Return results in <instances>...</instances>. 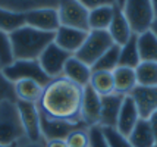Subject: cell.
Listing matches in <instances>:
<instances>
[{
    "mask_svg": "<svg viewBox=\"0 0 157 147\" xmlns=\"http://www.w3.org/2000/svg\"><path fill=\"white\" fill-rule=\"evenodd\" d=\"M84 88L63 77L52 79L44 87L38 110L52 119L81 122V103Z\"/></svg>",
    "mask_w": 157,
    "mask_h": 147,
    "instance_id": "obj_1",
    "label": "cell"
},
{
    "mask_svg": "<svg viewBox=\"0 0 157 147\" xmlns=\"http://www.w3.org/2000/svg\"><path fill=\"white\" fill-rule=\"evenodd\" d=\"M9 37L15 60H38L41 53L55 40L53 33H44L28 25L10 33Z\"/></svg>",
    "mask_w": 157,
    "mask_h": 147,
    "instance_id": "obj_2",
    "label": "cell"
},
{
    "mask_svg": "<svg viewBox=\"0 0 157 147\" xmlns=\"http://www.w3.org/2000/svg\"><path fill=\"white\" fill-rule=\"evenodd\" d=\"M27 141L18 106L13 102L0 103V144H22Z\"/></svg>",
    "mask_w": 157,
    "mask_h": 147,
    "instance_id": "obj_3",
    "label": "cell"
},
{
    "mask_svg": "<svg viewBox=\"0 0 157 147\" xmlns=\"http://www.w3.org/2000/svg\"><path fill=\"white\" fill-rule=\"evenodd\" d=\"M123 15L129 24L134 35H141L151 29L154 15L148 0H129L123 2Z\"/></svg>",
    "mask_w": 157,
    "mask_h": 147,
    "instance_id": "obj_4",
    "label": "cell"
},
{
    "mask_svg": "<svg viewBox=\"0 0 157 147\" xmlns=\"http://www.w3.org/2000/svg\"><path fill=\"white\" fill-rule=\"evenodd\" d=\"M113 44L115 43L107 31H90L81 49L74 56L91 68Z\"/></svg>",
    "mask_w": 157,
    "mask_h": 147,
    "instance_id": "obj_5",
    "label": "cell"
},
{
    "mask_svg": "<svg viewBox=\"0 0 157 147\" xmlns=\"http://www.w3.org/2000/svg\"><path fill=\"white\" fill-rule=\"evenodd\" d=\"M2 71L7 79L13 84L22 79H33L46 87L52 81V78L43 71L38 60H13V63H10Z\"/></svg>",
    "mask_w": 157,
    "mask_h": 147,
    "instance_id": "obj_6",
    "label": "cell"
},
{
    "mask_svg": "<svg viewBox=\"0 0 157 147\" xmlns=\"http://www.w3.org/2000/svg\"><path fill=\"white\" fill-rule=\"evenodd\" d=\"M57 14L60 27L81 29L90 33L88 27V10L84 7L79 0H69V2H59L57 3Z\"/></svg>",
    "mask_w": 157,
    "mask_h": 147,
    "instance_id": "obj_7",
    "label": "cell"
},
{
    "mask_svg": "<svg viewBox=\"0 0 157 147\" xmlns=\"http://www.w3.org/2000/svg\"><path fill=\"white\" fill-rule=\"evenodd\" d=\"M59 3V2H57ZM57 3L52 6L38 7L34 10H29L25 14V25L31 28L40 29L44 33H53L55 34L60 28L59 14H57Z\"/></svg>",
    "mask_w": 157,
    "mask_h": 147,
    "instance_id": "obj_8",
    "label": "cell"
},
{
    "mask_svg": "<svg viewBox=\"0 0 157 147\" xmlns=\"http://www.w3.org/2000/svg\"><path fill=\"white\" fill-rule=\"evenodd\" d=\"M40 125L43 140H66L71 133L79 128H88L84 122H71V121H59L52 119L40 112Z\"/></svg>",
    "mask_w": 157,
    "mask_h": 147,
    "instance_id": "obj_9",
    "label": "cell"
},
{
    "mask_svg": "<svg viewBox=\"0 0 157 147\" xmlns=\"http://www.w3.org/2000/svg\"><path fill=\"white\" fill-rule=\"evenodd\" d=\"M16 106H18V110H19L27 141L43 143L44 140H43V134H41L38 106L34 105V103H25V102H16Z\"/></svg>",
    "mask_w": 157,
    "mask_h": 147,
    "instance_id": "obj_10",
    "label": "cell"
},
{
    "mask_svg": "<svg viewBox=\"0 0 157 147\" xmlns=\"http://www.w3.org/2000/svg\"><path fill=\"white\" fill-rule=\"evenodd\" d=\"M71 56H74V55L62 50L60 47L56 46L55 43H52L50 46H47V49L41 53V56L38 57V62H40L43 71L52 79H55V78L62 77L65 63Z\"/></svg>",
    "mask_w": 157,
    "mask_h": 147,
    "instance_id": "obj_11",
    "label": "cell"
},
{
    "mask_svg": "<svg viewBox=\"0 0 157 147\" xmlns=\"http://www.w3.org/2000/svg\"><path fill=\"white\" fill-rule=\"evenodd\" d=\"M107 33L112 37L113 43L119 47L125 46L134 35L129 28V24L123 15V2H113V18H112Z\"/></svg>",
    "mask_w": 157,
    "mask_h": 147,
    "instance_id": "obj_12",
    "label": "cell"
},
{
    "mask_svg": "<svg viewBox=\"0 0 157 147\" xmlns=\"http://www.w3.org/2000/svg\"><path fill=\"white\" fill-rule=\"evenodd\" d=\"M100 112H101V97L90 85L84 87V94H82L81 103L82 122L88 128L100 125Z\"/></svg>",
    "mask_w": 157,
    "mask_h": 147,
    "instance_id": "obj_13",
    "label": "cell"
},
{
    "mask_svg": "<svg viewBox=\"0 0 157 147\" xmlns=\"http://www.w3.org/2000/svg\"><path fill=\"white\" fill-rule=\"evenodd\" d=\"M129 96L137 106L141 119L147 121L157 110V87L137 85Z\"/></svg>",
    "mask_w": 157,
    "mask_h": 147,
    "instance_id": "obj_14",
    "label": "cell"
},
{
    "mask_svg": "<svg viewBox=\"0 0 157 147\" xmlns=\"http://www.w3.org/2000/svg\"><path fill=\"white\" fill-rule=\"evenodd\" d=\"M87 35H88V33L81 31V29L60 27V28L55 33V40H53V43H55L57 47H60L62 50L68 52L71 55H75L76 52L81 49V46L84 44Z\"/></svg>",
    "mask_w": 157,
    "mask_h": 147,
    "instance_id": "obj_15",
    "label": "cell"
},
{
    "mask_svg": "<svg viewBox=\"0 0 157 147\" xmlns=\"http://www.w3.org/2000/svg\"><path fill=\"white\" fill-rule=\"evenodd\" d=\"M91 75H93V71L88 65H85L84 62H81L78 57L71 56L65 63V68L62 72V77L69 79L71 83L79 85V87H87L90 85L91 81Z\"/></svg>",
    "mask_w": 157,
    "mask_h": 147,
    "instance_id": "obj_16",
    "label": "cell"
},
{
    "mask_svg": "<svg viewBox=\"0 0 157 147\" xmlns=\"http://www.w3.org/2000/svg\"><path fill=\"white\" fill-rule=\"evenodd\" d=\"M123 99L122 94H110L106 97H101V112H100V125L103 128H116L117 116L122 107Z\"/></svg>",
    "mask_w": 157,
    "mask_h": 147,
    "instance_id": "obj_17",
    "label": "cell"
},
{
    "mask_svg": "<svg viewBox=\"0 0 157 147\" xmlns=\"http://www.w3.org/2000/svg\"><path fill=\"white\" fill-rule=\"evenodd\" d=\"M140 119L141 118H140V113H138V109L135 103H134V100L131 99V96H125L119 116H117L116 130L122 135L128 137L132 133V130L135 128Z\"/></svg>",
    "mask_w": 157,
    "mask_h": 147,
    "instance_id": "obj_18",
    "label": "cell"
},
{
    "mask_svg": "<svg viewBox=\"0 0 157 147\" xmlns=\"http://www.w3.org/2000/svg\"><path fill=\"white\" fill-rule=\"evenodd\" d=\"M113 75V85H115V93L122 94V96H129L131 91L137 87V77H135V69L131 68H123L117 66L112 72Z\"/></svg>",
    "mask_w": 157,
    "mask_h": 147,
    "instance_id": "obj_19",
    "label": "cell"
},
{
    "mask_svg": "<svg viewBox=\"0 0 157 147\" xmlns=\"http://www.w3.org/2000/svg\"><path fill=\"white\" fill-rule=\"evenodd\" d=\"M44 87L33 79H22L15 83V94L18 102H25V103H34L38 105L41 96H43Z\"/></svg>",
    "mask_w": 157,
    "mask_h": 147,
    "instance_id": "obj_20",
    "label": "cell"
},
{
    "mask_svg": "<svg viewBox=\"0 0 157 147\" xmlns=\"http://www.w3.org/2000/svg\"><path fill=\"white\" fill-rule=\"evenodd\" d=\"M113 18V2L98 6L88 14L90 31H107Z\"/></svg>",
    "mask_w": 157,
    "mask_h": 147,
    "instance_id": "obj_21",
    "label": "cell"
},
{
    "mask_svg": "<svg viewBox=\"0 0 157 147\" xmlns=\"http://www.w3.org/2000/svg\"><path fill=\"white\" fill-rule=\"evenodd\" d=\"M131 146L132 147H156V138L151 130L148 121L140 119L132 133L128 135Z\"/></svg>",
    "mask_w": 157,
    "mask_h": 147,
    "instance_id": "obj_22",
    "label": "cell"
},
{
    "mask_svg": "<svg viewBox=\"0 0 157 147\" xmlns=\"http://www.w3.org/2000/svg\"><path fill=\"white\" fill-rule=\"evenodd\" d=\"M137 47L141 62L157 63V37L151 31L137 35Z\"/></svg>",
    "mask_w": 157,
    "mask_h": 147,
    "instance_id": "obj_23",
    "label": "cell"
},
{
    "mask_svg": "<svg viewBox=\"0 0 157 147\" xmlns=\"http://www.w3.org/2000/svg\"><path fill=\"white\" fill-rule=\"evenodd\" d=\"M90 87L96 91L100 97H106L115 93V85H113V75L112 72H93Z\"/></svg>",
    "mask_w": 157,
    "mask_h": 147,
    "instance_id": "obj_24",
    "label": "cell"
},
{
    "mask_svg": "<svg viewBox=\"0 0 157 147\" xmlns=\"http://www.w3.org/2000/svg\"><path fill=\"white\" fill-rule=\"evenodd\" d=\"M141 63L140 55H138L137 47V35H132L131 40L125 46L121 47V56H119V66L123 68H131L135 69L138 65Z\"/></svg>",
    "mask_w": 157,
    "mask_h": 147,
    "instance_id": "obj_25",
    "label": "cell"
},
{
    "mask_svg": "<svg viewBox=\"0 0 157 147\" xmlns=\"http://www.w3.org/2000/svg\"><path fill=\"white\" fill-rule=\"evenodd\" d=\"M119 56H121V47L116 46V44H113V46L91 66V71H93V72H98V71H103V72H113V71L119 66Z\"/></svg>",
    "mask_w": 157,
    "mask_h": 147,
    "instance_id": "obj_26",
    "label": "cell"
},
{
    "mask_svg": "<svg viewBox=\"0 0 157 147\" xmlns=\"http://www.w3.org/2000/svg\"><path fill=\"white\" fill-rule=\"evenodd\" d=\"M24 25H25V14L12 12L0 6V31L10 34Z\"/></svg>",
    "mask_w": 157,
    "mask_h": 147,
    "instance_id": "obj_27",
    "label": "cell"
},
{
    "mask_svg": "<svg viewBox=\"0 0 157 147\" xmlns=\"http://www.w3.org/2000/svg\"><path fill=\"white\" fill-rule=\"evenodd\" d=\"M137 84L143 87H157V63L141 62L135 68Z\"/></svg>",
    "mask_w": 157,
    "mask_h": 147,
    "instance_id": "obj_28",
    "label": "cell"
},
{
    "mask_svg": "<svg viewBox=\"0 0 157 147\" xmlns=\"http://www.w3.org/2000/svg\"><path fill=\"white\" fill-rule=\"evenodd\" d=\"M13 52L10 44V37L7 33L0 31V69L13 63Z\"/></svg>",
    "mask_w": 157,
    "mask_h": 147,
    "instance_id": "obj_29",
    "label": "cell"
},
{
    "mask_svg": "<svg viewBox=\"0 0 157 147\" xmlns=\"http://www.w3.org/2000/svg\"><path fill=\"white\" fill-rule=\"evenodd\" d=\"M101 131L109 147H132L128 137L122 135L116 128H103L101 126Z\"/></svg>",
    "mask_w": 157,
    "mask_h": 147,
    "instance_id": "obj_30",
    "label": "cell"
},
{
    "mask_svg": "<svg viewBox=\"0 0 157 147\" xmlns=\"http://www.w3.org/2000/svg\"><path fill=\"white\" fill-rule=\"evenodd\" d=\"M3 102H13L16 103V94H15V84L10 83L0 69V103Z\"/></svg>",
    "mask_w": 157,
    "mask_h": 147,
    "instance_id": "obj_31",
    "label": "cell"
},
{
    "mask_svg": "<svg viewBox=\"0 0 157 147\" xmlns=\"http://www.w3.org/2000/svg\"><path fill=\"white\" fill-rule=\"evenodd\" d=\"M66 146L68 147H90L88 128H79L66 137Z\"/></svg>",
    "mask_w": 157,
    "mask_h": 147,
    "instance_id": "obj_32",
    "label": "cell"
},
{
    "mask_svg": "<svg viewBox=\"0 0 157 147\" xmlns=\"http://www.w3.org/2000/svg\"><path fill=\"white\" fill-rule=\"evenodd\" d=\"M88 137H90V147H109L107 141L103 135L101 126H90L88 128Z\"/></svg>",
    "mask_w": 157,
    "mask_h": 147,
    "instance_id": "obj_33",
    "label": "cell"
},
{
    "mask_svg": "<svg viewBox=\"0 0 157 147\" xmlns=\"http://www.w3.org/2000/svg\"><path fill=\"white\" fill-rule=\"evenodd\" d=\"M148 121V124H150L151 130H153V134H154V138H156V146H157V110L153 115H151L150 118L147 119Z\"/></svg>",
    "mask_w": 157,
    "mask_h": 147,
    "instance_id": "obj_34",
    "label": "cell"
},
{
    "mask_svg": "<svg viewBox=\"0 0 157 147\" xmlns=\"http://www.w3.org/2000/svg\"><path fill=\"white\" fill-rule=\"evenodd\" d=\"M44 147H68L65 140H46Z\"/></svg>",
    "mask_w": 157,
    "mask_h": 147,
    "instance_id": "obj_35",
    "label": "cell"
},
{
    "mask_svg": "<svg viewBox=\"0 0 157 147\" xmlns=\"http://www.w3.org/2000/svg\"><path fill=\"white\" fill-rule=\"evenodd\" d=\"M18 147H44V141L43 143H29V141H24L22 144Z\"/></svg>",
    "mask_w": 157,
    "mask_h": 147,
    "instance_id": "obj_36",
    "label": "cell"
},
{
    "mask_svg": "<svg viewBox=\"0 0 157 147\" xmlns=\"http://www.w3.org/2000/svg\"><path fill=\"white\" fill-rule=\"evenodd\" d=\"M151 9H153V15H154V19H157V0L151 2Z\"/></svg>",
    "mask_w": 157,
    "mask_h": 147,
    "instance_id": "obj_37",
    "label": "cell"
},
{
    "mask_svg": "<svg viewBox=\"0 0 157 147\" xmlns=\"http://www.w3.org/2000/svg\"><path fill=\"white\" fill-rule=\"evenodd\" d=\"M150 31L157 37V19H154V22H153V25H151V29H150Z\"/></svg>",
    "mask_w": 157,
    "mask_h": 147,
    "instance_id": "obj_38",
    "label": "cell"
},
{
    "mask_svg": "<svg viewBox=\"0 0 157 147\" xmlns=\"http://www.w3.org/2000/svg\"><path fill=\"white\" fill-rule=\"evenodd\" d=\"M19 144H10V146H6V144H0V147H18Z\"/></svg>",
    "mask_w": 157,
    "mask_h": 147,
    "instance_id": "obj_39",
    "label": "cell"
},
{
    "mask_svg": "<svg viewBox=\"0 0 157 147\" xmlns=\"http://www.w3.org/2000/svg\"><path fill=\"white\" fill-rule=\"evenodd\" d=\"M156 147H157V146H156Z\"/></svg>",
    "mask_w": 157,
    "mask_h": 147,
    "instance_id": "obj_40",
    "label": "cell"
}]
</instances>
